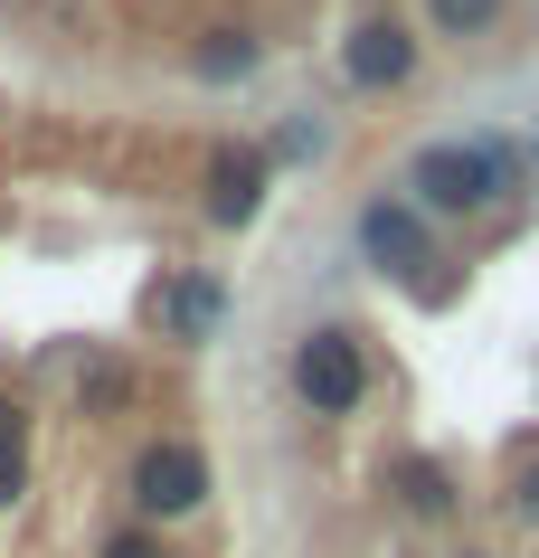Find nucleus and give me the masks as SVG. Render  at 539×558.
Returning a JSON list of instances; mask_svg holds the SVG:
<instances>
[{"label":"nucleus","instance_id":"13","mask_svg":"<svg viewBox=\"0 0 539 558\" xmlns=\"http://www.w3.org/2000/svg\"><path fill=\"white\" fill-rule=\"evenodd\" d=\"M95 558H189V549H180L171 530H151V521H114L95 539Z\"/></svg>","mask_w":539,"mask_h":558},{"label":"nucleus","instance_id":"2","mask_svg":"<svg viewBox=\"0 0 539 558\" xmlns=\"http://www.w3.org/2000/svg\"><path fill=\"white\" fill-rule=\"evenodd\" d=\"M284 379H294L303 416H322V426H351V416L369 408V388H379L369 331H359V323H303V331H294V360H284Z\"/></svg>","mask_w":539,"mask_h":558},{"label":"nucleus","instance_id":"15","mask_svg":"<svg viewBox=\"0 0 539 558\" xmlns=\"http://www.w3.org/2000/svg\"><path fill=\"white\" fill-rule=\"evenodd\" d=\"M511 511H520V521L539 530V473H520V493H511Z\"/></svg>","mask_w":539,"mask_h":558},{"label":"nucleus","instance_id":"7","mask_svg":"<svg viewBox=\"0 0 539 558\" xmlns=\"http://www.w3.org/2000/svg\"><path fill=\"white\" fill-rule=\"evenodd\" d=\"M274 151L266 143H218L209 151V171H199V218H209L218 236H246L256 218H266V199H274Z\"/></svg>","mask_w":539,"mask_h":558},{"label":"nucleus","instance_id":"14","mask_svg":"<svg viewBox=\"0 0 539 558\" xmlns=\"http://www.w3.org/2000/svg\"><path fill=\"white\" fill-rule=\"evenodd\" d=\"M266 151H274V171H294V161H322V123H313V114H294Z\"/></svg>","mask_w":539,"mask_h":558},{"label":"nucleus","instance_id":"3","mask_svg":"<svg viewBox=\"0 0 539 558\" xmlns=\"http://www.w3.org/2000/svg\"><path fill=\"white\" fill-rule=\"evenodd\" d=\"M123 501H133V521H151V530L199 521V511L218 501V464H209V445L180 436V426L143 436V445H133V464H123Z\"/></svg>","mask_w":539,"mask_h":558},{"label":"nucleus","instance_id":"6","mask_svg":"<svg viewBox=\"0 0 539 558\" xmlns=\"http://www.w3.org/2000/svg\"><path fill=\"white\" fill-rule=\"evenodd\" d=\"M228 275H218V265H161V275H151V341H171V351H209L218 331H228Z\"/></svg>","mask_w":539,"mask_h":558},{"label":"nucleus","instance_id":"11","mask_svg":"<svg viewBox=\"0 0 539 558\" xmlns=\"http://www.w3.org/2000/svg\"><path fill=\"white\" fill-rule=\"evenodd\" d=\"M29 501V398L0 379V511Z\"/></svg>","mask_w":539,"mask_h":558},{"label":"nucleus","instance_id":"5","mask_svg":"<svg viewBox=\"0 0 539 558\" xmlns=\"http://www.w3.org/2000/svg\"><path fill=\"white\" fill-rule=\"evenodd\" d=\"M417 66H426V29L397 20V10H359L341 29V86L351 95H397L417 86Z\"/></svg>","mask_w":539,"mask_h":558},{"label":"nucleus","instance_id":"1","mask_svg":"<svg viewBox=\"0 0 539 558\" xmlns=\"http://www.w3.org/2000/svg\"><path fill=\"white\" fill-rule=\"evenodd\" d=\"M530 151L502 143V133H445V143H417L407 151V171H397V190L436 218V228H464V218H492V208H511L520 190H530Z\"/></svg>","mask_w":539,"mask_h":558},{"label":"nucleus","instance_id":"9","mask_svg":"<svg viewBox=\"0 0 539 558\" xmlns=\"http://www.w3.org/2000/svg\"><path fill=\"white\" fill-rule=\"evenodd\" d=\"M256 66H266V38L246 29V20H209V29L189 38V76L199 86H246Z\"/></svg>","mask_w":539,"mask_h":558},{"label":"nucleus","instance_id":"16","mask_svg":"<svg viewBox=\"0 0 539 558\" xmlns=\"http://www.w3.org/2000/svg\"><path fill=\"white\" fill-rule=\"evenodd\" d=\"M454 558H502V549H454Z\"/></svg>","mask_w":539,"mask_h":558},{"label":"nucleus","instance_id":"8","mask_svg":"<svg viewBox=\"0 0 539 558\" xmlns=\"http://www.w3.org/2000/svg\"><path fill=\"white\" fill-rule=\"evenodd\" d=\"M379 493H389L407 521H454V511H464V473H454L445 454H417V445H407V454L379 464Z\"/></svg>","mask_w":539,"mask_h":558},{"label":"nucleus","instance_id":"10","mask_svg":"<svg viewBox=\"0 0 539 558\" xmlns=\"http://www.w3.org/2000/svg\"><path fill=\"white\" fill-rule=\"evenodd\" d=\"M133 398H143V369H133L123 351H86L76 360V408L86 416H123Z\"/></svg>","mask_w":539,"mask_h":558},{"label":"nucleus","instance_id":"4","mask_svg":"<svg viewBox=\"0 0 539 558\" xmlns=\"http://www.w3.org/2000/svg\"><path fill=\"white\" fill-rule=\"evenodd\" d=\"M351 246L369 275H389V284H407V294H445L436 284V265H445V228L426 218L407 190H369L351 218Z\"/></svg>","mask_w":539,"mask_h":558},{"label":"nucleus","instance_id":"12","mask_svg":"<svg viewBox=\"0 0 539 558\" xmlns=\"http://www.w3.org/2000/svg\"><path fill=\"white\" fill-rule=\"evenodd\" d=\"M511 0H426V38H445V48H482V38H502Z\"/></svg>","mask_w":539,"mask_h":558}]
</instances>
